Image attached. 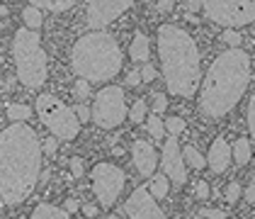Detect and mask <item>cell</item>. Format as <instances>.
<instances>
[{
  "instance_id": "18",
  "label": "cell",
  "mask_w": 255,
  "mask_h": 219,
  "mask_svg": "<svg viewBox=\"0 0 255 219\" xmlns=\"http://www.w3.org/2000/svg\"><path fill=\"white\" fill-rule=\"evenodd\" d=\"M27 2L39 10H49V12H66L76 5V0H27Z\"/></svg>"
},
{
  "instance_id": "46",
  "label": "cell",
  "mask_w": 255,
  "mask_h": 219,
  "mask_svg": "<svg viewBox=\"0 0 255 219\" xmlns=\"http://www.w3.org/2000/svg\"><path fill=\"white\" fill-rule=\"evenodd\" d=\"M251 78H253V80H255V76H251Z\"/></svg>"
},
{
  "instance_id": "36",
  "label": "cell",
  "mask_w": 255,
  "mask_h": 219,
  "mask_svg": "<svg viewBox=\"0 0 255 219\" xmlns=\"http://www.w3.org/2000/svg\"><path fill=\"white\" fill-rule=\"evenodd\" d=\"M153 78H156V66H153V63H143V68H141V80L151 83Z\"/></svg>"
},
{
  "instance_id": "24",
  "label": "cell",
  "mask_w": 255,
  "mask_h": 219,
  "mask_svg": "<svg viewBox=\"0 0 255 219\" xmlns=\"http://www.w3.org/2000/svg\"><path fill=\"white\" fill-rule=\"evenodd\" d=\"M146 110H148V102L138 98L136 102L131 105V110H129V120L134 122V124H141V122H146Z\"/></svg>"
},
{
  "instance_id": "37",
  "label": "cell",
  "mask_w": 255,
  "mask_h": 219,
  "mask_svg": "<svg viewBox=\"0 0 255 219\" xmlns=\"http://www.w3.org/2000/svg\"><path fill=\"white\" fill-rule=\"evenodd\" d=\"M173 5H175V0H158L156 10L158 12H170V10H173Z\"/></svg>"
},
{
  "instance_id": "39",
  "label": "cell",
  "mask_w": 255,
  "mask_h": 219,
  "mask_svg": "<svg viewBox=\"0 0 255 219\" xmlns=\"http://www.w3.org/2000/svg\"><path fill=\"white\" fill-rule=\"evenodd\" d=\"M141 83V71H129L127 73V85H138Z\"/></svg>"
},
{
  "instance_id": "26",
  "label": "cell",
  "mask_w": 255,
  "mask_h": 219,
  "mask_svg": "<svg viewBox=\"0 0 255 219\" xmlns=\"http://www.w3.org/2000/svg\"><path fill=\"white\" fill-rule=\"evenodd\" d=\"M241 193H243V185H241L238 180H231V183L226 185V193H224V198H226V202H229V205H234L236 200L241 198Z\"/></svg>"
},
{
  "instance_id": "29",
  "label": "cell",
  "mask_w": 255,
  "mask_h": 219,
  "mask_svg": "<svg viewBox=\"0 0 255 219\" xmlns=\"http://www.w3.org/2000/svg\"><path fill=\"white\" fill-rule=\"evenodd\" d=\"M151 110H153L156 115H160L163 110H168V98H165L163 93H153V95H151Z\"/></svg>"
},
{
  "instance_id": "16",
  "label": "cell",
  "mask_w": 255,
  "mask_h": 219,
  "mask_svg": "<svg viewBox=\"0 0 255 219\" xmlns=\"http://www.w3.org/2000/svg\"><path fill=\"white\" fill-rule=\"evenodd\" d=\"M29 219H68V212L61 210V207L49 205V202H39L34 207V212L29 215Z\"/></svg>"
},
{
  "instance_id": "15",
  "label": "cell",
  "mask_w": 255,
  "mask_h": 219,
  "mask_svg": "<svg viewBox=\"0 0 255 219\" xmlns=\"http://www.w3.org/2000/svg\"><path fill=\"white\" fill-rule=\"evenodd\" d=\"M148 46H151V41L148 37L143 34V32H136L134 34V39H131V46H129V56L131 61H141V63H148Z\"/></svg>"
},
{
  "instance_id": "7",
  "label": "cell",
  "mask_w": 255,
  "mask_h": 219,
  "mask_svg": "<svg viewBox=\"0 0 255 219\" xmlns=\"http://www.w3.org/2000/svg\"><path fill=\"white\" fill-rule=\"evenodd\" d=\"M202 10L212 22L226 29L255 22V0H202Z\"/></svg>"
},
{
  "instance_id": "19",
  "label": "cell",
  "mask_w": 255,
  "mask_h": 219,
  "mask_svg": "<svg viewBox=\"0 0 255 219\" xmlns=\"http://www.w3.org/2000/svg\"><path fill=\"white\" fill-rule=\"evenodd\" d=\"M234 151V161L238 166H246L248 161H251V139H246V137H241V139H236V146L231 149Z\"/></svg>"
},
{
  "instance_id": "11",
  "label": "cell",
  "mask_w": 255,
  "mask_h": 219,
  "mask_svg": "<svg viewBox=\"0 0 255 219\" xmlns=\"http://www.w3.org/2000/svg\"><path fill=\"white\" fill-rule=\"evenodd\" d=\"M134 0H90L88 2V27L102 29L110 22H115L119 15H124Z\"/></svg>"
},
{
  "instance_id": "22",
  "label": "cell",
  "mask_w": 255,
  "mask_h": 219,
  "mask_svg": "<svg viewBox=\"0 0 255 219\" xmlns=\"http://www.w3.org/2000/svg\"><path fill=\"white\" fill-rule=\"evenodd\" d=\"M5 112H7V117L12 122H27L32 117V110H29L27 105H22V102H10Z\"/></svg>"
},
{
  "instance_id": "13",
  "label": "cell",
  "mask_w": 255,
  "mask_h": 219,
  "mask_svg": "<svg viewBox=\"0 0 255 219\" xmlns=\"http://www.w3.org/2000/svg\"><path fill=\"white\" fill-rule=\"evenodd\" d=\"M131 161H134V166H136L141 178H151L158 166V154L148 141L138 139V141H134V146H131Z\"/></svg>"
},
{
  "instance_id": "3",
  "label": "cell",
  "mask_w": 255,
  "mask_h": 219,
  "mask_svg": "<svg viewBox=\"0 0 255 219\" xmlns=\"http://www.w3.org/2000/svg\"><path fill=\"white\" fill-rule=\"evenodd\" d=\"M158 59L165 90L177 98H192L199 85V49L197 41L177 24L158 27Z\"/></svg>"
},
{
  "instance_id": "12",
  "label": "cell",
  "mask_w": 255,
  "mask_h": 219,
  "mask_svg": "<svg viewBox=\"0 0 255 219\" xmlns=\"http://www.w3.org/2000/svg\"><path fill=\"white\" fill-rule=\"evenodd\" d=\"M124 212L129 219H165V212L158 207V200L148 193L146 185H138L124 202Z\"/></svg>"
},
{
  "instance_id": "42",
  "label": "cell",
  "mask_w": 255,
  "mask_h": 219,
  "mask_svg": "<svg viewBox=\"0 0 255 219\" xmlns=\"http://www.w3.org/2000/svg\"><path fill=\"white\" fill-rule=\"evenodd\" d=\"M83 215H85V217H95V215H98V207H95V205H83Z\"/></svg>"
},
{
  "instance_id": "14",
  "label": "cell",
  "mask_w": 255,
  "mask_h": 219,
  "mask_svg": "<svg viewBox=\"0 0 255 219\" xmlns=\"http://www.w3.org/2000/svg\"><path fill=\"white\" fill-rule=\"evenodd\" d=\"M231 159H234V151H231L229 141L224 137H216L209 146V154H207V166L212 168V173H224L229 168Z\"/></svg>"
},
{
  "instance_id": "32",
  "label": "cell",
  "mask_w": 255,
  "mask_h": 219,
  "mask_svg": "<svg viewBox=\"0 0 255 219\" xmlns=\"http://www.w3.org/2000/svg\"><path fill=\"white\" fill-rule=\"evenodd\" d=\"M199 215H202L204 219H226L229 217L224 210H214V207H202V210H199Z\"/></svg>"
},
{
  "instance_id": "2",
  "label": "cell",
  "mask_w": 255,
  "mask_h": 219,
  "mask_svg": "<svg viewBox=\"0 0 255 219\" xmlns=\"http://www.w3.org/2000/svg\"><path fill=\"white\" fill-rule=\"evenodd\" d=\"M251 83V56L246 51L229 49L219 54L207 68L199 85V110L204 117L219 120L229 115L243 98Z\"/></svg>"
},
{
  "instance_id": "23",
  "label": "cell",
  "mask_w": 255,
  "mask_h": 219,
  "mask_svg": "<svg viewBox=\"0 0 255 219\" xmlns=\"http://www.w3.org/2000/svg\"><path fill=\"white\" fill-rule=\"evenodd\" d=\"M146 129H148V134H151L153 139H163V137H165V122L160 120L156 112H151V115L146 117Z\"/></svg>"
},
{
  "instance_id": "35",
  "label": "cell",
  "mask_w": 255,
  "mask_h": 219,
  "mask_svg": "<svg viewBox=\"0 0 255 219\" xmlns=\"http://www.w3.org/2000/svg\"><path fill=\"white\" fill-rule=\"evenodd\" d=\"M195 195H197V200H207L209 198V183L207 180H199L195 185Z\"/></svg>"
},
{
  "instance_id": "44",
  "label": "cell",
  "mask_w": 255,
  "mask_h": 219,
  "mask_svg": "<svg viewBox=\"0 0 255 219\" xmlns=\"http://www.w3.org/2000/svg\"><path fill=\"white\" fill-rule=\"evenodd\" d=\"M107 219H119V217H117V215H110V217H107Z\"/></svg>"
},
{
  "instance_id": "4",
  "label": "cell",
  "mask_w": 255,
  "mask_h": 219,
  "mask_svg": "<svg viewBox=\"0 0 255 219\" xmlns=\"http://www.w3.org/2000/svg\"><path fill=\"white\" fill-rule=\"evenodd\" d=\"M71 66L78 78L90 83H105L115 78L122 68V51L112 34L95 29L83 34L71 49Z\"/></svg>"
},
{
  "instance_id": "5",
  "label": "cell",
  "mask_w": 255,
  "mask_h": 219,
  "mask_svg": "<svg viewBox=\"0 0 255 219\" xmlns=\"http://www.w3.org/2000/svg\"><path fill=\"white\" fill-rule=\"evenodd\" d=\"M12 59L17 78L24 88L37 90L46 83V51L41 46L39 32L20 27L12 37Z\"/></svg>"
},
{
  "instance_id": "34",
  "label": "cell",
  "mask_w": 255,
  "mask_h": 219,
  "mask_svg": "<svg viewBox=\"0 0 255 219\" xmlns=\"http://www.w3.org/2000/svg\"><path fill=\"white\" fill-rule=\"evenodd\" d=\"M41 149H44V156H56V149H59V141H56V137L46 139L44 144H41Z\"/></svg>"
},
{
  "instance_id": "20",
  "label": "cell",
  "mask_w": 255,
  "mask_h": 219,
  "mask_svg": "<svg viewBox=\"0 0 255 219\" xmlns=\"http://www.w3.org/2000/svg\"><path fill=\"white\" fill-rule=\"evenodd\" d=\"M22 20H24V27H29V29H39L41 22H44V15H41L39 7L27 5V7L22 10Z\"/></svg>"
},
{
  "instance_id": "8",
  "label": "cell",
  "mask_w": 255,
  "mask_h": 219,
  "mask_svg": "<svg viewBox=\"0 0 255 219\" xmlns=\"http://www.w3.org/2000/svg\"><path fill=\"white\" fill-rule=\"evenodd\" d=\"M90 110H93V122L98 124L100 129H117L119 124L129 117L124 90L119 85L102 88L95 95V102H93Z\"/></svg>"
},
{
  "instance_id": "40",
  "label": "cell",
  "mask_w": 255,
  "mask_h": 219,
  "mask_svg": "<svg viewBox=\"0 0 255 219\" xmlns=\"http://www.w3.org/2000/svg\"><path fill=\"white\" fill-rule=\"evenodd\" d=\"M185 7H187V15H192V12H197V10L202 7V0H187Z\"/></svg>"
},
{
  "instance_id": "33",
  "label": "cell",
  "mask_w": 255,
  "mask_h": 219,
  "mask_svg": "<svg viewBox=\"0 0 255 219\" xmlns=\"http://www.w3.org/2000/svg\"><path fill=\"white\" fill-rule=\"evenodd\" d=\"M68 168H71V176H73V178H80V176L85 173V168H83V159H80V156H73V159L68 161Z\"/></svg>"
},
{
  "instance_id": "27",
  "label": "cell",
  "mask_w": 255,
  "mask_h": 219,
  "mask_svg": "<svg viewBox=\"0 0 255 219\" xmlns=\"http://www.w3.org/2000/svg\"><path fill=\"white\" fill-rule=\"evenodd\" d=\"M221 41H224V44H229L231 49H238V46H241V41H243V37H241V32H236V29H226V32L221 34Z\"/></svg>"
},
{
  "instance_id": "10",
  "label": "cell",
  "mask_w": 255,
  "mask_h": 219,
  "mask_svg": "<svg viewBox=\"0 0 255 219\" xmlns=\"http://www.w3.org/2000/svg\"><path fill=\"white\" fill-rule=\"evenodd\" d=\"M160 168H163V173L168 176V180H170L175 188H182V185L187 183V163L182 159V149L177 146V137H173V134L163 144Z\"/></svg>"
},
{
  "instance_id": "31",
  "label": "cell",
  "mask_w": 255,
  "mask_h": 219,
  "mask_svg": "<svg viewBox=\"0 0 255 219\" xmlns=\"http://www.w3.org/2000/svg\"><path fill=\"white\" fill-rule=\"evenodd\" d=\"M73 112H76V117L80 120V124L88 122V120H93V110H90L88 105H83V102H78V105L73 107Z\"/></svg>"
},
{
  "instance_id": "45",
  "label": "cell",
  "mask_w": 255,
  "mask_h": 219,
  "mask_svg": "<svg viewBox=\"0 0 255 219\" xmlns=\"http://www.w3.org/2000/svg\"><path fill=\"white\" fill-rule=\"evenodd\" d=\"M185 219H195V217H192V215H187V217H185Z\"/></svg>"
},
{
  "instance_id": "28",
  "label": "cell",
  "mask_w": 255,
  "mask_h": 219,
  "mask_svg": "<svg viewBox=\"0 0 255 219\" xmlns=\"http://www.w3.org/2000/svg\"><path fill=\"white\" fill-rule=\"evenodd\" d=\"M73 95H76L78 100L88 98V95H90V80H85V78L76 80V85H73Z\"/></svg>"
},
{
  "instance_id": "25",
  "label": "cell",
  "mask_w": 255,
  "mask_h": 219,
  "mask_svg": "<svg viewBox=\"0 0 255 219\" xmlns=\"http://www.w3.org/2000/svg\"><path fill=\"white\" fill-rule=\"evenodd\" d=\"M163 122H165V132L173 134V137H180L185 132V120L182 117H168V120H163Z\"/></svg>"
},
{
  "instance_id": "38",
  "label": "cell",
  "mask_w": 255,
  "mask_h": 219,
  "mask_svg": "<svg viewBox=\"0 0 255 219\" xmlns=\"http://www.w3.org/2000/svg\"><path fill=\"white\" fill-rule=\"evenodd\" d=\"M63 210H66V212H68V215H73V212H78L80 210V205H78V200H66V202H63Z\"/></svg>"
},
{
  "instance_id": "30",
  "label": "cell",
  "mask_w": 255,
  "mask_h": 219,
  "mask_svg": "<svg viewBox=\"0 0 255 219\" xmlns=\"http://www.w3.org/2000/svg\"><path fill=\"white\" fill-rule=\"evenodd\" d=\"M246 120H248V129H251V137L255 139V93L251 95V102H248V115H246Z\"/></svg>"
},
{
  "instance_id": "41",
  "label": "cell",
  "mask_w": 255,
  "mask_h": 219,
  "mask_svg": "<svg viewBox=\"0 0 255 219\" xmlns=\"http://www.w3.org/2000/svg\"><path fill=\"white\" fill-rule=\"evenodd\" d=\"M243 195H246V202H251V205H253L255 202V183H251V185L246 188V193H243Z\"/></svg>"
},
{
  "instance_id": "6",
  "label": "cell",
  "mask_w": 255,
  "mask_h": 219,
  "mask_svg": "<svg viewBox=\"0 0 255 219\" xmlns=\"http://www.w3.org/2000/svg\"><path fill=\"white\" fill-rule=\"evenodd\" d=\"M34 110H37V115H39L41 124H44L56 139L71 141V139L78 137L80 120L76 117L73 107L63 105L56 95H51V93H41V95H37V100H34Z\"/></svg>"
},
{
  "instance_id": "17",
  "label": "cell",
  "mask_w": 255,
  "mask_h": 219,
  "mask_svg": "<svg viewBox=\"0 0 255 219\" xmlns=\"http://www.w3.org/2000/svg\"><path fill=\"white\" fill-rule=\"evenodd\" d=\"M146 188H148V193L156 200H163L168 195V190H170V180H168L165 173H158V176H151V178H148Z\"/></svg>"
},
{
  "instance_id": "43",
  "label": "cell",
  "mask_w": 255,
  "mask_h": 219,
  "mask_svg": "<svg viewBox=\"0 0 255 219\" xmlns=\"http://www.w3.org/2000/svg\"><path fill=\"white\" fill-rule=\"evenodd\" d=\"M5 12H7V10H5V7H2V5H0V17H2V15H5Z\"/></svg>"
},
{
  "instance_id": "1",
  "label": "cell",
  "mask_w": 255,
  "mask_h": 219,
  "mask_svg": "<svg viewBox=\"0 0 255 219\" xmlns=\"http://www.w3.org/2000/svg\"><path fill=\"white\" fill-rule=\"evenodd\" d=\"M41 141L37 132L12 122L0 129V202L20 205L32 195L41 173Z\"/></svg>"
},
{
  "instance_id": "21",
  "label": "cell",
  "mask_w": 255,
  "mask_h": 219,
  "mask_svg": "<svg viewBox=\"0 0 255 219\" xmlns=\"http://www.w3.org/2000/svg\"><path fill=\"white\" fill-rule=\"evenodd\" d=\"M182 159H185V163H187V168H204L207 166V159L197 151L195 146H182Z\"/></svg>"
},
{
  "instance_id": "9",
  "label": "cell",
  "mask_w": 255,
  "mask_h": 219,
  "mask_svg": "<svg viewBox=\"0 0 255 219\" xmlns=\"http://www.w3.org/2000/svg\"><path fill=\"white\" fill-rule=\"evenodd\" d=\"M124 180H127L124 171L115 163H98L90 171V185L102 207H112L117 202L119 193L124 190Z\"/></svg>"
}]
</instances>
